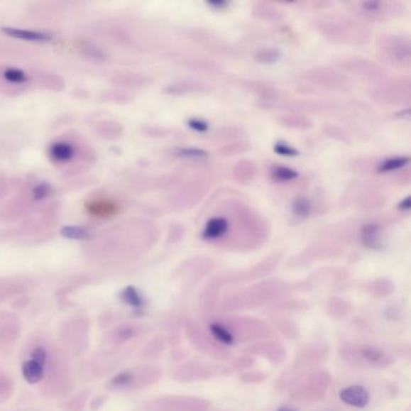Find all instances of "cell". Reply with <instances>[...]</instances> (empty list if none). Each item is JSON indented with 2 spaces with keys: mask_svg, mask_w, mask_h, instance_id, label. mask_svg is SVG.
<instances>
[{
  "mask_svg": "<svg viewBox=\"0 0 411 411\" xmlns=\"http://www.w3.org/2000/svg\"><path fill=\"white\" fill-rule=\"evenodd\" d=\"M328 385H329V376L327 373L324 371L316 373L300 383V388L295 392V397L300 400H305V398L317 400L326 393Z\"/></svg>",
  "mask_w": 411,
  "mask_h": 411,
  "instance_id": "cell-1",
  "label": "cell"
},
{
  "mask_svg": "<svg viewBox=\"0 0 411 411\" xmlns=\"http://www.w3.org/2000/svg\"><path fill=\"white\" fill-rule=\"evenodd\" d=\"M355 354V362H362V363L371 364L374 367L386 368L393 364V358L388 355V352L380 350L373 346H363L359 349L358 351H351Z\"/></svg>",
  "mask_w": 411,
  "mask_h": 411,
  "instance_id": "cell-2",
  "label": "cell"
},
{
  "mask_svg": "<svg viewBox=\"0 0 411 411\" xmlns=\"http://www.w3.org/2000/svg\"><path fill=\"white\" fill-rule=\"evenodd\" d=\"M339 397L344 403L348 404L350 407H358V409L367 407L371 400L369 392L358 385L343 388L340 391Z\"/></svg>",
  "mask_w": 411,
  "mask_h": 411,
  "instance_id": "cell-3",
  "label": "cell"
},
{
  "mask_svg": "<svg viewBox=\"0 0 411 411\" xmlns=\"http://www.w3.org/2000/svg\"><path fill=\"white\" fill-rule=\"evenodd\" d=\"M3 33L6 35L21 39V40L26 41H36V43H48V41L53 40V36L46 33L35 32V31H27V29L20 28H10V27H4L1 28Z\"/></svg>",
  "mask_w": 411,
  "mask_h": 411,
  "instance_id": "cell-4",
  "label": "cell"
},
{
  "mask_svg": "<svg viewBox=\"0 0 411 411\" xmlns=\"http://www.w3.org/2000/svg\"><path fill=\"white\" fill-rule=\"evenodd\" d=\"M228 231V221L224 217H214L204 228L203 238L207 240L219 239Z\"/></svg>",
  "mask_w": 411,
  "mask_h": 411,
  "instance_id": "cell-5",
  "label": "cell"
},
{
  "mask_svg": "<svg viewBox=\"0 0 411 411\" xmlns=\"http://www.w3.org/2000/svg\"><path fill=\"white\" fill-rule=\"evenodd\" d=\"M48 152H50V156L53 160H57V162H68L75 155V148L69 143L60 141V143H55V144L51 145Z\"/></svg>",
  "mask_w": 411,
  "mask_h": 411,
  "instance_id": "cell-6",
  "label": "cell"
},
{
  "mask_svg": "<svg viewBox=\"0 0 411 411\" xmlns=\"http://www.w3.org/2000/svg\"><path fill=\"white\" fill-rule=\"evenodd\" d=\"M22 374L26 381L29 383H39L44 376V364L39 363L34 359H29L22 366Z\"/></svg>",
  "mask_w": 411,
  "mask_h": 411,
  "instance_id": "cell-7",
  "label": "cell"
},
{
  "mask_svg": "<svg viewBox=\"0 0 411 411\" xmlns=\"http://www.w3.org/2000/svg\"><path fill=\"white\" fill-rule=\"evenodd\" d=\"M362 241L367 248L379 250L383 248V243L380 241V227L378 224H367L362 228Z\"/></svg>",
  "mask_w": 411,
  "mask_h": 411,
  "instance_id": "cell-8",
  "label": "cell"
},
{
  "mask_svg": "<svg viewBox=\"0 0 411 411\" xmlns=\"http://www.w3.org/2000/svg\"><path fill=\"white\" fill-rule=\"evenodd\" d=\"M210 331H212V336L221 344H224V345L234 344L232 331H229L227 327H224V324H212L210 326Z\"/></svg>",
  "mask_w": 411,
  "mask_h": 411,
  "instance_id": "cell-9",
  "label": "cell"
},
{
  "mask_svg": "<svg viewBox=\"0 0 411 411\" xmlns=\"http://www.w3.org/2000/svg\"><path fill=\"white\" fill-rule=\"evenodd\" d=\"M60 234L72 240H86L89 238V233L87 229L82 227H76V226H65L60 229Z\"/></svg>",
  "mask_w": 411,
  "mask_h": 411,
  "instance_id": "cell-10",
  "label": "cell"
},
{
  "mask_svg": "<svg viewBox=\"0 0 411 411\" xmlns=\"http://www.w3.org/2000/svg\"><path fill=\"white\" fill-rule=\"evenodd\" d=\"M407 164H409V158L407 157H395V158H391V160H388L386 162L381 163L379 170L383 172H395V170H398V169L404 168Z\"/></svg>",
  "mask_w": 411,
  "mask_h": 411,
  "instance_id": "cell-11",
  "label": "cell"
},
{
  "mask_svg": "<svg viewBox=\"0 0 411 411\" xmlns=\"http://www.w3.org/2000/svg\"><path fill=\"white\" fill-rule=\"evenodd\" d=\"M121 297H122L124 303H127L128 305H132V307H141L143 303H144V300L141 298V295H139V292L136 291L133 286L126 288L122 292Z\"/></svg>",
  "mask_w": 411,
  "mask_h": 411,
  "instance_id": "cell-12",
  "label": "cell"
},
{
  "mask_svg": "<svg viewBox=\"0 0 411 411\" xmlns=\"http://www.w3.org/2000/svg\"><path fill=\"white\" fill-rule=\"evenodd\" d=\"M292 210H293V214L298 217H307L312 212V203L307 198L300 197L292 204Z\"/></svg>",
  "mask_w": 411,
  "mask_h": 411,
  "instance_id": "cell-13",
  "label": "cell"
},
{
  "mask_svg": "<svg viewBox=\"0 0 411 411\" xmlns=\"http://www.w3.org/2000/svg\"><path fill=\"white\" fill-rule=\"evenodd\" d=\"M176 156L187 158V160H202V158L208 157V152L194 148H179V150H176Z\"/></svg>",
  "mask_w": 411,
  "mask_h": 411,
  "instance_id": "cell-14",
  "label": "cell"
},
{
  "mask_svg": "<svg viewBox=\"0 0 411 411\" xmlns=\"http://www.w3.org/2000/svg\"><path fill=\"white\" fill-rule=\"evenodd\" d=\"M5 80L12 84H23L28 81V75L21 69L9 68L4 72Z\"/></svg>",
  "mask_w": 411,
  "mask_h": 411,
  "instance_id": "cell-15",
  "label": "cell"
},
{
  "mask_svg": "<svg viewBox=\"0 0 411 411\" xmlns=\"http://www.w3.org/2000/svg\"><path fill=\"white\" fill-rule=\"evenodd\" d=\"M273 176L278 181H283V182L286 181L287 182V181L295 180L298 176V172L293 169L286 168V167H278V168L274 169Z\"/></svg>",
  "mask_w": 411,
  "mask_h": 411,
  "instance_id": "cell-16",
  "label": "cell"
},
{
  "mask_svg": "<svg viewBox=\"0 0 411 411\" xmlns=\"http://www.w3.org/2000/svg\"><path fill=\"white\" fill-rule=\"evenodd\" d=\"M274 151L279 153L280 156H298V151L285 143H276L275 146H274Z\"/></svg>",
  "mask_w": 411,
  "mask_h": 411,
  "instance_id": "cell-17",
  "label": "cell"
},
{
  "mask_svg": "<svg viewBox=\"0 0 411 411\" xmlns=\"http://www.w3.org/2000/svg\"><path fill=\"white\" fill-rule=\"evenodd\" d=\"M279 57L280 53L275 50H264V51L257 55L256 60L263 62V63H274V62L279 60Z\"/></svg>",
  "mask_w": 411,
  "mask_h": 411,
  "instance_id": "cell-18",
  "label": "cell"
},
{
  "mask_svg": "<svg viewBox=\"0 0 411 411\" xmlns=\"http://www.w3.org/2000/svg\"><path fill=\"white\" fill-rule=\"evenodd\" d=\"M50 192H51V187L48 184L44 182V184L36 185L33 190V197L35 200L44 199L46 197L50 196Z\"/></svg>",
  "mask_w": 411,
  "mask_h": 411,
  "instance_id": "cell-19",
  "label": "cell"
},
{
  "mask_svg": "<svg viewBox=\"0 0 411 411\" xmlns=\"http://www.w3.org/2000/svg\"><path fill=\"white\" fill-rule=\"evenodd\" d=\"M188 126L192 129L200 133L207 132L209 128V124L207 122H204L203 120H198V119H192V120L188 121Z\"/></svg>",
  "mask_w": 411,
  "mask_h": 411,
  "instance_id": "cell-20",
  "label": "cell"
},
{
  "mask_svg": "<svg viewBox=\"0 0 411 411\" xmlns=\"http://www.w3.org/2000/svg\"><path fill=\"white\" fill-rule=\"evenodd\" d=\"M132 381V376L129 374V373H122L120 376H116L115 379H114V385H116V386H124V385H127V383H131Z\"/></svg>",
  "mask_w": 411,
  "mask_h": 411,
  "instance_id": "cell-21",
  "label": "cell"
},
{
  "mask_svg": "<svg viewBox=\"0 0 411 411\" xmlns=\"http://www.w3.org/2000/svg\"><path fill=\"white\" fill-rule=\"evenodd\" d=\"M32 356V359H34L36 362H39V363L44 364L45 361H46V352H45L43 349H35V350L33 351Z\"/></svg>",
  "mask_w": 411,
  "mask_h": 411,
  "instance_id": "cell-22",
  "label": "cell"
},
{
  "mask_svg": "<svg viewBox=\"0 0 411 411\" xmlns=\"http://www.w3.org/2000/svg\"><path fill=\"white\" fill-rule=\"evenodd\" d=\"M400 209H402L404 212H407V210L410 209V198H409V197L405 198L403 202H400Z\"/></svg>",
  "mask_w": 411,
  "mask_h": 411,
  "instance_id": "cell-23",
  "label": "cell"
},
{
  "mask_svg": "<svg viewBox=\"0 0 411 411\" xmlns=\"http://www.w3.org/2000/svg\"><path fill=\"white\" fill-rule=\"evenodd\" d=\"M278 411H295V409H292V407H281L280 409H278Z\"/></svg>",
  "mask_w": 411,
  "mask_h": 411,
  "instance_id": "cell-24",
  "label": "cell"
}]
</instances>
